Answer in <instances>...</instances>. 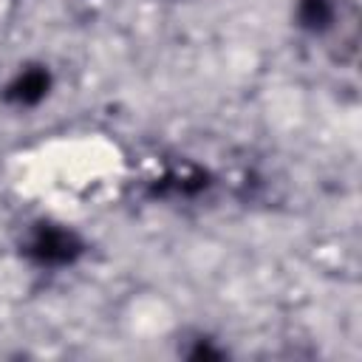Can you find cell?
<instances>
[{
  "label": "cell",
  "instance_id": "cell-3",
  "mask_svg": "<svg viewBox=\"0 0 362 362\" xmlns=\"http://www.w3.org/2000/svg\"><path fill=\"white\" fill-rule=\"evenodd\" d=\"M303 17H305L308 25H322V23L331 17V11H328L325 0H305V6H303Z\"/></svg>",
  "mask_w": 362,
  "mask_h": 362
},
{
  "label": "cell",
  "instance_id": "cell-2",
  "mask_svg": "<svg viewBox=\"0 0 362 362\" xmlns=\"http://www.w3.org/2000/svg\"><path fill=\"white\" fill-rule=\"evenodd\" d=\"M42 90H45V76H42V74H25V76L20 79L14 96L23 99V102H34V99L42 96Z\"/></svg>",
  "mask_w": 362,
  "mask_h": 362
},
{
  "label": "cell",
  "instance_id": "cell-1",
  "mask_svg": "<svg viewBox=\"0 0 362 362\" xmlns=\"http://www.w3.org/2000/svg\"><path fill=\"white\" fill-rule=\"evenodd\" d=\"M37 255L42 257V260H68V255H71V240L65 238V235H59V232H45L40 240H37Z\"/></svg>",
  "mask_w": 362,
  "mask_h": 362
}]
</instances>
